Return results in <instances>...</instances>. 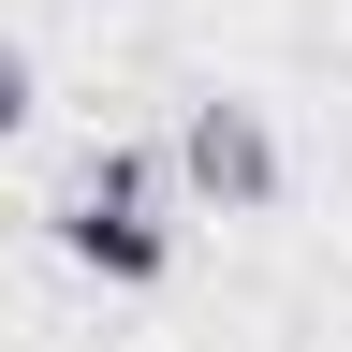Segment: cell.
<instances>
[{
	"mask_svg": "<svg viewBox=\"0 0 352 352\" xmlns=\"http://www.w3.org/2000/svg\"><path fill=\"white\" fill-rule=\"evenodd\" d=\"M30 118H44V74H30V44H15V30H0V147H15V132H30Z\"/></svg>",
	"mask_w": 352,
	"mask_h": 352,
	"instance_id": "3",
	"label": "cell"
},
{
	"mask_svg": "<svg viewBox=\"0 0 352 352\" xmlns=\"http://www.w3.org/2000/svg\"><path fill=\"white\" fill-rule=\"evenodd\" d=\"M162 176H191L220 220H264V206H279V132H264V103H250V88H206V103L176 118V162Z\"/></svg>",
	"mask_w": 352,
	"mask_h": 352,
	"instance_id": "2",
	"label": "cell"
},
{
	"mask_svg": "<svg viewBox=\"0 0 352 352\" xmlns=\"http://www.w3.org/2000/svg\"><path fill=\"white\" fill-rule=\"evenodd\" d=\"M59 250L88 264V279L147 294L176 264V220H162V147H88V176L59 191Z\"/></svg>",
	"mask_w": 352,
	"mask_h": 352,
	"instance_id": "1",
	"label": "cell"
}]
</instances>
